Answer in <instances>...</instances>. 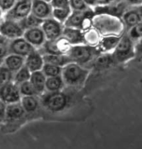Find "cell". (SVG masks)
<instances>
[{
  "label": "cell",
  "instance_id": "cell-22",
  "mask_svg": "<svg viewBox=\"0 0 142 149\" xmlns=\"http://www.w3.org/2000/svg\"><path fill=\"white\" fill-rule=\"evenodd\" d=\"M63 78L61 76L48 77L45 83V90L48 92H54L62 91L65 87Z\"/></svg>",
  "mask_w": 142,
  "mask_h": 149
},
{
  "label": "cell",
  "instance_id": "cell-18",
  "mask_svg": "<svg viewBox=\"0 0 142 149\" xmlns=\"http://www.w3.org/2000/svg\"><path fill=\"white\" fill-rule=\"evenodd\" d=\"M26 113L22 106L20 101L17 103L6 105L5 119L8 121H14L20 119Z\"/></svg>",
  "mask_w": 142,
  "mask_h": 149
},
{
  "label": "cell",
  "instance_id": "cell-43",
  "mask_svg": "<svg viewBox=\"0 0 142 149\" xmlns=\"http://www.w3.org/2000/svg\"><path fill=\"white\" fill-rule=\"evenodd\" d=\"M97 1H98V2H99V4H100V3H101V1H103V0H97Z\"/></svg>",
  "mask_w": 142,
  "mask_h": 149
},
{
  "label": "cell",
  "instance_id": "cell-1",
  "mask_svg": "<svg viewBox=\"0 0 142 149\" xmlns=\"http://www.w3.org/2000/svg\"><path fill=\"white\" fill-rule=\"evenodd\" d=\"M90 70L75 63H70L62 67L61 76L65 85L80 87L84 84Z\"/></svg>",
  "mask_w": 142,
  "mask_h": 149
},
{
  "label": "cell",
  "instance_id": "cell-23",
  "mask_svg": "<svg viewBox=\"0 0 142 149\" xmlns=\"http://www.w3.org/2000/svg\"><path fill=\"white\" fill-rule=\"evenodd\" d=\"M20 103L26 113H32L36 112L39 106V101L36 96H26L22 97Z\"/></svg>",
  "mask_w": 142,
  "mask_h": 149
},
{
  "label": "cell",
  "instance_id": "cell-14",
  "mask_svg": "<svg viewBox=\"0 0 142 149\" xmlns=\"http://www.w3.org/2000/svg\"><path fill=\"white\" fill-rule=\"evenodd\" d=\"M31 13L40 19H45L52 17V7L50 3L42 0H31Z\"/></svg>",
  "mask_w": 142,
  "mask_h": 149
},
{
  "label": "cell",
  "instance_id": "cell-28",
  "mask_svg": "<svg viewBox=\"0 0 142 149\" xmlns=\"http://www.w3.org/2000/svg\"><path fill=\"white\" fill-rule=\"evenodd\" d=\"M42 72H43V74L47 78L61 76L62 67L49 64V63H45L42 69Z\"/></svg>",
  "mask_w": 142,
  "mask_h": 149
},
{
  "label": "cell",
  "instance_id": "cell-38",
  "mask_svg": "<svg viewBox=\"0 0 142 149\" xmlns=\"http://www.w3.org/2000/svg\"><path fill=\"white\" fill-rule=\"evenodd\" d=\"M6 104L3 102L0 99V121L5 119V115H6Z\"/></svg>",
  "mask_w": 142,
  "mask_h": 149
},
{
  "label": "cell",
  "instance_id": "cell-42",
  "mask_svg": "<svg viewBox=\"0 0 142 149\" xmlns=\"http://www.w3.org/2000/svg\"><path fill=\"white\" fill-rule=\"evenodd\" d=\"M42 1H45V2H47V3H50L52 0H42Z\"/></svg>",
  "mask_w": 142,
  "mask_h": 149
},
{
  "label": "cell",
  "instance_id": "cell-20",
  "mask_svg": "<svg viewBox=\"0 0 142 149\" xmlns=\"http://www.w3.org/2000/svg\"><path fill=\"white\" fill-rule=\"evenodd\" d=\"M120 38L121 36H107L101 38L99 43V50L105 53L112 52L119 42Z\"/></svg>",
  "mask_w": 142,
  "mask_h": 149
},
{
  "label": "cell",
  "instance_id": "cell-24",
  "mask_svg": "<svg viewBox=\"0 0 142 149\" xmlns=\"http://www.w3.org/2000/svg\"><path fill=\"white\" fill-rule=\"evenodd\" d=\"M43 19H40L31 13L30 15L24 19L23 20L19 22L22 27L23 28L24 30L28 29L30 28H34V27H39L41 26L43 22Z\"/></svg>",
  "mask_w": 142,
  "mask_h": 149
},
{
  "label": "cell",
  "instance_id": "cell-34",
  "mask_svg": "<svg viewBox=\"0 0 142 149\" xmlns=\"http://www.w3.org/2000/svg\"><path fill=\"white\" fill-rule=\"evenodd\" d=\"M70 7L74 11H85L90 9L83 0H70Z\"/></svg>",
  "mask_w": 142,
  "mask_h": 149
},
{
  "label": "cell",
  "instance_id": "cell-36",
  "mask_svg": "<svg viewBox=\"0 0 142 149\" xmlns=\"http://www.w3.org/2000/svg\"><path fill=\"white\" fill-rule=\"evenodd\" d=\"M50 4L52 8H69L70 7V0H52Z\"/></svg>",
  "mask_w": 142,
  "mask_h": 149
},
{
  "label": "cell",
  "instance_id": "cell-19",
  "mask_svg": "<svg viewBox=\"0 0 142 149\" xmlns=\"http://www.w3.org/2000/svg\"><path fill=\"white\" fill-rule=\"evenodd\" d=\"M24 62L25 58L15 54H10L4 59L3 64L15 74L24 65Z\"/></svg>",
  "mask_w": 142,
  "mask_h": 149
},
{
  "label": "cell",
  "instance_id": "cell-7",
  "mask_svg": "<svg viewBox=\"0 0 142 149\" xmlns=\"http://www.w3.org/2000/svg\"><path fill=\"white\" fill-rule=\"evenodd\" d=\"M24 31L19 22L3 19L0 22V35L10 40L22 37Z\"/></svg>",
  "mask_w": 142,
  "mask_h": 149
},
{
  "label": "cell",
  "instance_id": "cell-25",
  "mask_svg": "<svg viewBox=\"0 0 142 149\" xmlns=\"http://www.w3.org/2000/svg\"><path fill=\"white\" fill-rule=\"evenodd\" d=\"M71 13H72V10L70 7L65 8H52V17L62 24H64L68 17H70Z\"/></svg>",
  "mask_w": 142,
  "mask_h": 149
},
{
  "label": "cell",
  "instance_id": "cell-35",
  "mask_svg": "<svg viewBox=\"0 0 142 149\" xmlns=\"http://www.w3.org/2000/svg\"><path fill=\"white\" fill-rule=\"evenodd\" d=\"M17 0H0V9L3 13H6L12 8Z\"/></svg>",
  "mask_w": 142,
  "mask_h": 149
},
{
  "label": "cell",
  "instance_id": "cell-32",
  "mask_svg": "<svg viewBox=\"0 0 142 149\" xmlns=\"http://www.w3.org/2000/svg\"><path fill=\"white\" fill-rule=\"evenodd\" d=\"M87 33H84V40L85 43L86 45H90V46L95 47L96 45H99L101 39L99 38V33L97 31H92V30L89 29L86 30Z\"/></svg>",
  "mask_w": 142,
  "mask_h": 149
},
{
  "label": "cell",
  "instance_id": "cell-37",
  "mask_svg": "<svg viewBox=\"0 0 142 149\" xmlns=\"http://www.w3.org/2000/svg\"><path fill=\"white\" fill-rule=\"evenodd\" d=\"M123 0H103L100 3L99 6H117L122 3Z\"/></svg>",
  "mask_w": 142,
  "mask_h": 149
},
{
  "label": "cell",
  "instance_id": "cell-13",
  "mask_svg": "<svg viewBox=\"0 0 142 149\" xmlns=\"http://www.w3.org/2000/svg\"><path fill=\"white\" fill-rule=\"evenodd\" d=\"M141 6H131L122 13V20L126 26L127 30L134 25L141 23L142 16Z\"/></svg>",
  "mask_w": 142,
  "mask_h": 149
},
{
  "label": "cell",
  "instance_id": "cell-5",
  "mask_svg": "<svg viewBox=\"0 0 142 149\" xmlns=\"http://www.w3.org/2000/svg\"><path fill=\"white\" fill-rule=\"evenodd\" d=\"M42 96V103L45 108L52 112H61L66 108L68 98L62 91L54 92H45Z\"/></svg>",
  "mask_w": 142,
  "mask_h": 149
},
{
  "label": "cell",
  "instance_id": "cell-2",
  "mask_svg": "<svg viewBox=\"0 0 142 149\" xmlns=\"http://www.w3.org/2000/svg\"><path fill=\"white\" fill-rule=\"evenodd\" d=\"M100 54L99 49L86 44L71 45L66 54L72 63L84 67L94 61Z\"/></svg>",
  "mask_w": 142,
  "mask_h": 149
},
{
  "label": "cell",
  "instance_id": "cell-15",
  "mask_svg": "<svg viewBox=\"0 0 142 149\" xmlns=\"http://www.w3.org/2000/svg\"><path fill=\"white\" fill-rule=\"evenodd\" d=\"M44 64L45 61H44L42 54L38 49L33 51L25 58L24 65L31 73L37 71H41Z\"/></svg>",
  "mask_w": 142,
  "mask_h": 149
},
{
  "label": "cell",
  "instance_id": "cell-21",
  "mask_svg": "<svg viewBox=\"0 0 142 149\" xmlns=\"http://www.w3.org/2000/svg\"><path fill=\"white\" fill-rule=\"evenodd\" d=\"M45 63L63 67L68 63H72L67 54H43Z\"/></svg>",
  "mask_w": 142,
  "mask_h": 149
},
{
  "label": "cell",
  "instance_id": "cell-30",
  "mask_svg": "<svg viewBox=\"0 0 142 149\" xmlns=\"http://www.w3.org/2000/svg\"><path fill=\"white\" fill-rule=\"evenodd\" d=\"M9 45L10 40L0 35V65L3 64L4 59L8 54H10Z\"/></svg>",
  "mask_w": 142,
  "mask_h": 149
},
{
  "label": "cell",
  "instance_id": "cell-8",
  "mask_svg": "<svg viewBox=\"0 0 142 149\" xmlns=\"http://www.w3.org/2000/svg\"><path fill=\"white\" fill-rule=\"evenodd\" d=\"M21 98L19 87L13 81L0 86V99L6 105L19 102Z\"/></svg>",
  "mask_w": 142,
  "mask_h": 149
},
{
  "label": "cell",
  "instance_id": "cell-27",
  "mask_svg": "<svg viewBox=\"0 0 142 149\" xmlns=\"http://www.w3.org/2000/svg\"><path fill=\"white\" fill-rule=\"evenodd\" d=\"M114 62L112 54L110 53H105L103 55L98 56L94 60L95 66L99 68H105L110 66Z\"/></svg>",
  "mask_w": 142,
  "mask_h": 149
},
{
  "label": "cell",
  "instance_id": "cell-11",
  "mask_svg": "<svg viewBox=\"0 0 142 149\" xmlns=\"http://www.w3.org/2000/svg\"><path fill=\"white\" fill-rule=\"evenodd\" d=\"M22 37L38 50L42 48L46 41V38L40 26L26 29L24 31Z\"/></svg>",
  "mask_w": 142,
  "mask_h": 149
},
{
  "label": "cell",
  "instance_id": "cell-31",
  "mask_svg": "<svg viewBox=\"0 0 142 149\" xmlns=\"http://www.w3.org/2000/svg\"><path fill=\"white\" fill-rule=\"evenodd\" d=\"M141 27L142 24L139 23L138 24L134 25L131 28L128 29V32L126 33L127 36L134 43L135 42H138L141 38Z\"/></svg>",
  "mask_w": 142,
  "mask_h": 149
},
{
  "label": "cell",
  "instance_id": "cell-16",
  "mask_svg": "<svg viewBox=\"0 0 142 149\" xmlns=\"http://www.w3.org/2000/svg\"><path fill=\"white\" fill-rule=\"evenodd\" d=\"M62 36L67 40L70 45L85 44L84 31L81 29L64 26Z\"/></svg>",
  "mask_w": 142,
  "mask_h": 149
},
{
  "label": "cell",
  "instance_id": "cell-29",
  "mask_svg": "<svg viewBox=\"0 0 142 149\" xmlns=\"http://www.w3.org/2000/svg\"><path fill=\"white\" fill-rule=\"evenodd\" d=\"M14 73L3 64L0 65V86L13 81Z\"/></svg>",
  "mask_w": 142,
  "mask_h": 149
},
{
  "label": "cell",
  "instance_id": "cell-26",
  "mask_svg": "<svg viewBox=\"0 0 142 149\" xmlns=\"http://www.w3.org/2000/svg\"><path fill=\"white\" fill-rule=\"evenodd\" d=\"M31 74V72L29 70V69L25 65H24L21 69H19L17 72L14 74L13 82L19 85L24 82L29 81L30 79Z\"/></svg>",
  "mask_w": 142,
  "mask_h": 149
},
{
  "label": "cell",
  "instance_id": "cell-12",
  "mask_svg": "<svg viewBox=\"0 0 142 149\" xmlns=\"http://www.w3.org/2000/svg\"><path fill=\"white\" fill-rule=\"evenodd\" d=\"M32 45H31L23 37H20L10 40L9 52L10 54L20 56L26 58L30 53L35 50Z\"/></svg>",
  "mask_w": 142,
  "mask_h": 149
},
{
  "label": "cell",
  "instance_id": "cell-6",
  "mask_svg": "<svg viewBox=\"0 0 142 149\" xmlns=\"http://www.w3.org/2000/svg\"><path fill=\"white\" fill-rule=\"evenodd\" d=\"M31 0H17L10 10L4 14L3 19L20 22L31 13Z\"/></svg>",
  "mask_w": 142,
  "mask_h": 149
},
{
  "label": "cell",
  "instance_id": "cell-39",
  "mask_svg": "<svg viewBox=\"0 0 142 149\" xmlns=\"http://www.w3.org/2000/svg\"><path fill=\"white\" fill-rule=\"evenodd\" d=\"M126 4L130 6H141L142 0H123Z\"/></svg>",
  "mask_w": 142,
  "mask_h": 149
},
{
  "label": "cell",
  "instance_id": "cell-33",
  "mask_svg": "<svg viewBox=\"0 0 142 149\" xmlns=\"http://www.w3.org/2000/svg\"><path fill=\"white\" fill-rule=\"evenodd\" d=\"M19 90L20 92L22 97H26V96H37L33 87L31 83L29 81L24 82L18 85Z\"/></svg>",
  "mask_w": 142,
  "mask_h": 149
},
{
  "label": "cell",
  "instance_id": "cell-10",
  "mask_svg": "<svg viewBox=\"0 0 142 149\" xmlns=\"http://www.w3.org/2000/svg\"><path fill=\"white\" fill-rule=\"evenodd\" d=\"M40 27L46 40H50L61 37L64 26L52 17L45 19Z\"/></svg>",
  "mask_w": 142,
  "mask_h": 149
},
{
  "label": "cell",
  "instance_id": "cell-41",
  "mask_svg": "<svg viewBox=\"0 0 142 149\" xmlns=\"http://www.w3.org/2000/svg\"><path fill=\"white\" fill-rule=\"evenodd\" d=\"M3 17H4V13H3L2 10L0 9V22L3 19Z\"/></svg>",
  "mask_w": 142,
  "mask_h": 149
},
{
  "label": "cell",
  "instance_id": "cell-17",
  "mask_svg": "<svg viewBox=\"0 0 142 149\" xmlns=\"http://www.w3.org/2000/svg\"><path fill=\"white\" fill-rule=\"evenodd\" d=\"M47 77L41 71L32 72L31 74L29 82L31 83L37 95H42L46 92L45 90V83Z\"/></svg>",
  "mask_w": 142,
  "mask_h": 149
},
{
  "label": "cell",
  "instance_id": "cell-9",
  "mask_svg": "<svg viewBox=\"0 0 142 149\" xmlns=\"http://www.w3.org/2000/svg\"><path fill=\"white\" fill-rule=\"evenodd\" d=\"M70 46L67 40L61 36L56 39L46 40L41 49L44 51L43 54H66Z\"/></svg>",
  "mask_w": 142,
  "mask_h": 149
},
{
  "label": "cell",
  "instance_id": "cell-3",
  "mask_svg": "<svg viewBox=\"0 0 142 149\" xmlns=\"http://www.w3.org/2000/svg\"><path fill=\"white\" fill-rule=\"evenodd\" d=\"M111 54L114 62L119 63H125L134 56V42L126 33L123 34L121 36L117 45Z\"/></svg>",
  "mask_w": 142,
  "mask_h": 149
},
{
  "label": "cell",
  "instance_id": "cell-40",
  "mask_svg": "<svg viewBox=\"0 0 142 149\" xmlns=\"http://www.w3.org/2000/svg\"><path fill=\"white\" fill-rule=\"evenodd\" d=\"M85 4L90 8H94V7H96L99 6V2L97 0H83Z\"/></svg>",
  "mask_w": 142,
  "mask_h": 149
},
{
  "label": "cell",
  "instance_id": "cell-4",
  "mask_svg": "<svg viewBox=\"0 0 142 149\" xmlns=\"http://www.w3.org/2000/svg\"><path fill=\"white\" fill-rule=\"evenodd\" d=\"M94 15L92 8L85 11H74L72 10L70 17L65 22L63 26L65 27L78 29L82 31L89 29L92 26V17Z\"/></svg>",
  "mask_w": 142,
  "mask_h": 149
}]
</instances>
